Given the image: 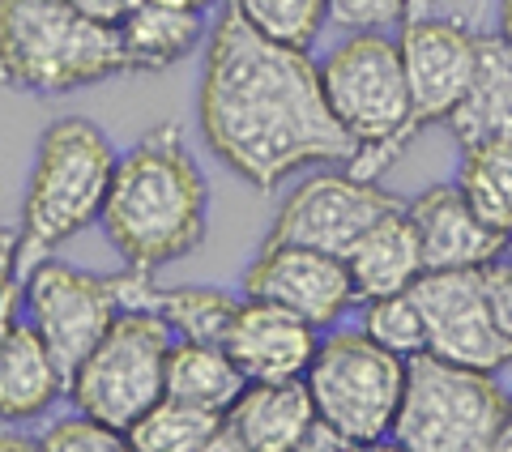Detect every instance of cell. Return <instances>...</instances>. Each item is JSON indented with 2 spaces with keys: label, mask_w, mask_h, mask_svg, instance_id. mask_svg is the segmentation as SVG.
Here are the masks:
<instances>
[{
  "label": "cell",
  "mask_w": 512,
  "mask_h": 452,
  "mask_svg": "<svg viewBox=\"0 0 512 452\" xmlns=\"http://www.w3.org/2000/svg\"><path fill=\"white\" fill-rule=\"evenodd\" d=\"M222 431V414L192 406L184 397L163 393L154 406L128 427L133 452H214Z\"/></svg>",
  "instance_id": "7402d4cb"
},
{
  "label": "cell",
  "mask_w": 512,
  "mask_h": 452,
  "mask_svg": "<svg viewBox=\"0 0 512 452\" xmlns=\"http://www.w3.org/2000/svg\"><path fill=\"white\" fill-rule=\"evenodd\" d=\"M504 410L508 393L495 371L423 350L406 359V393L389 440L406 452H495Z\"/></svg>",
  "instance_id": "52a82bcc"
},
{
  "label": "cell",
  "mask_w": 512,
  "mask_h": 452,
  "mask_svg": "<svg viewBox=\"0 0 512 452\" xmlns=\"http://www.w3.org/2000/svg\"><path fill=\"white\" fill-rule=\"evenodd\" d=\"M483 286H487L495 329L512 342V256H495L491 265H483Z\"/></svg>",
  "instance_id": "f1b7e54d"
},
{
  "label": "cell",
  "mask_w": 512,
  "mask_h": 452,
  "mask_svg": "<svg viewBox=\"0 0 512 452\" xmlns=\"http://www.w3.org/2000/svg\"><path fill=\"white\" fill-rule=\"evenodd\" d=\"M239 303H244V295H231V290H222V286H163V282H154L146 308L163 316L171 325V333L184 337V342L222 346Z\"/></svg>",
  "instance_id": "cb8c5ba5"
},
{
  "label": "cell",
  "mask_w": 512,
  "mask_h": 452,
  "mask_svg": "<svg viewBox=\"0 0 512 452\" xmlns=\"http://www.w3.org/2000/svg\"><path fill=\"white\" fill-rule=\"evenodd\" d=\"M397 47H402L419 133L427 124H444L474 82L478 30L453 18H436V13H410L402 22V35H397Z\"/></svg>",
  "instance_id": "4fadbf2b"
},
{
  "label": "cell",
  "mask_w": 512,
  "mask_h": 452,
  "mask_svg": "<svg viewBox=\"0 0 512 452\" xmlns=\"http://www.w3.org/2000/svg\"><path fill=\"white\" fill-rule=\"evenodd\" d=\"M128 73L120 30L86 18L73 0H0V86L73 94Z\"/></svg>",
  "instance_id": "277c9868"
},
{
  "label": "cell",
  "mask_w": 512,
  "mask_h": 452,
  "mask_svg": "<svg viewBox=\"0 0 512 452\" xmlns=\"http://www.w3.org/2000/svg\"><path fill=\"white\" fill-rule=\"evenodd\" d=\"M26 320V282L13 261H0V342Z\"/></svg>",
  "instance_id": "f546056e"
},
{
  "label": "cell",
  "mask_w": 512,
  "mask_h": 452,
  "mask_svg": "<svg viewBox=\"0 0 512 452\" xmlns=\"http://www.w3.org/2000/svg\"><path fill=\"white\" fill-rule=\"evenodd\" d=\"M26 320L43 333L60 359L64 376L94 350V342L111 329V320L128 308H146L154 273L124 265L120 273H86L77 265H64L56 256L26 273Z\"/></svg>",
  "instance_id": "9c48e42d"
},
{
  "label": "cell",
  "mask_w": 512,
  "mask_h": 452,
  "mask_svg": "<svg viewBox=\"0 0 512 452\" xmlns=\"http://www.w3.org/2000/svg\"><path fill=\"white\" fill-rule=\"evenodd\" d=\"M64 397H69V376H64L60 359L43 342V333L22 320L0 342V423H35Z\"/></svg>",
  "instance_id": "e0dca14e"
},
{
  "label": "cell",
  "mask_w": 512,
  "mask_h": 452,
  "mask_svg": "<svg viewBox=\"0 0 512 452\" xmlns=\"http://www.w3.org/2000/svg\"><path fill=\"white\" fill-rule=\"evenodd\" d=\"M427 269H483L508 252V239L474 214L457 184H431L406 205Z\"/></svg>",
  "instance_id": "2e32d148"
},
{
  "label": "cell",
  "mask_w": 512,
  "mask_h": 452,
  "mask_svg": "<svg viewBox=\"0 0 512 452\" xmlns=\"http://www.w3.org/2000/svg\"><path fill=\"white\" fill-rule=\"evenodd\" d=\"M320 86L329 111L355 137V158L346 167L363 180H380L419 137L397 39L384 30H346L320 64Z\"/></svg>",
  "instance_id": "5b68a950"
},
{
  "label": "cell",
  "mask_w": 512,
  "mask_h": 452,
  "mask_svg": "<svg viewBox=\"0 0 512 452\" xmlns=\"http://www.w3.org/2000/svg\"><path fill=\"white\" fill-rule=\"evenodd\" d=\"M244 384H248V376L227 354V346L184 342V337L171 342V354H167V393L171 397H184L192 406L227 414L231 401L244 393Z\"/></svg>",
  "instance_id": "44dd1931"
},
{
  "label": "cell",
  "mask_w": 512,
  "mask_h": 452,
  "mask_svg": "<svg viewBox=\"0 0 512 452\" xmlns=\"http://www.w3.org/2000/svg\"><path fill=\"white\" fill-rule=\"evenodd\" d=\"M457 188L466 192L474 214L508 239L512 235V137L461 145Z\"/></svg>",
  "instance_id": "603a6c76"
},
{
  "label": "cell",
  "mask_w": 512,
  "mask_h": 452,
  "mask_svg": "<svg viewBox=\"0 0 512 452\" xmlns=\"http://www.w3.org/2000/svg\"><path fill=\"white\" fill-rule=\"evenodd\" d=\"M239 286L248 299H269L278 308H291L316 329H333L350 308H359L346 256L303 244H265L244 269Z\"/></svg>",
  "instance_id": "7c38bea8"
},
{
  "label": "cell",
  "mask_w": 512,
  "mask_h": 452,
  "mask_svg": "<svg viewBox=\"0 0 512 452\" xmlns=\"http://www.w3.org/2000/svg\"><path fill=\"white\" fill-rule=\"evenodd\" d=\"M495 452H512V397H508V410H504V427H500V440H495Z\"/></svg>",
  "instance_id": "836d02e7"
},
{
  "label": "cell",
  "mask_w": 512,
  "mask_h": 452,
  "mask_svg": "<svg viewBox=\"0 0 512 452\" xmlns=\"http://www.w3.org/2000/svg\"><path fill=\"white\" fill-rule=\"evenodd\" d=\"M222 346L248 380H303L316 359L320 329L291 308L244 295Z\"/></svg>",
  "instance_id": "9a60e30c"
},
{
  "label": "cell",
  "mask_w": 512,
  "mask_h": 452,
  "mask_svg": "<svg viewBox=\"0 0 512 452\" xmlns=\"http://www.w3.org/2000/svg\"><path fill=\"white\" fill-rule=\"evenodd\" d=\"M210 13L180 5V0H137V9L116 26L128 73H163L180 64L205 39Z\"/></svg>",
  "instance_id": "ffe728a7"
},
{
  "label": "cell",
  "mask_w": 512,
  "mask_h": 452,
  "mask_svg": "<svg viewBox=\"0 0 512 452\" xmlns=\"http://www.w3.org/2000/svg\"><path fill=\"white\" fill-rule=\"evenodd\" d=\"M312 431L316 406L303 380H248L222 414L214 452H299Z\"/></svg>",
  "instance_id": "5bb4252c"
},
{
  "label": "cell",
  "mask_w": 512,
  "mask_h": 452,
  "mask_svg": "<svg viewBox=\"0 0 512 452\" xmlns=\"http://www.w3.org/2000/svg\"><path fill=\"white\" fill-rule=\"evenodd\" d=\"M116 158V145L86 116H64L47 124L35 150V167H30L18 248H13V269L22 278L43 256H52L60 244H69L73 235H82L86 226L103 218Z\"/></svg>",
  "instance_id": "3957f363"
},
{
  "label": "cell",
  "mask_w": 512,
  "mask_h": 452,
  "mask_svg": "<svg viewBox=\"0 0 512 452\" xmlns=\"http://www.w3.org/2000/svg\"><path fill=\"white\" fill-rule=\"evenodd\" d=\"M444 124L457 145L512 137V43L500 30H478L474 82Z\"/></svg>",
  "instance_id": "d6986e66"
},
{
  "label": "cell",
  "mask_w": 512,
  "mask_h": 452,
  "mask_svg": "<svg viewBox=\"0 0 512 452\" xmlns=\"http://www.w3.org/2000/svg\"><path fill=\"white\" fill-rule=\"evenodd\" d=\"M210 184L188 154L180 124H154L111 171L103 201V235L124 265L158 273L205 239Z\"/></svg>",
  "instance_id": "7a4b0ae2"
},
{
  "label": "cell",
  "mask_w": 512,
  "mask_h": 452,
  "mask_svg": "<svg viewBox=\"0 0 512 452\" xmlns=\"http://www.w3.org/2000/svg\"><path fill=\"white\" fill-rule=\"evenodd\" d=\"M180 5H192V9H201V13H214V9L227 5V0H180Z\"/></svg>",
  "instance_id": "d590c367"
},
{
  "label": "cell",
  "mask_w": 512,
  "mask_h": 452,
  "mask_svg": "<svg viewBox=\"0 0 512 452\" xmlns=\"http://www.w3.org/2000/svg\"><path fill=\"white\" fill-rule=\"evenodd\" d=\"M13 248H18V231L0 226V261H13Z\"/></svg>",
  "instance_id": "e575fe53"
},
{
  "label": "cell",
  "mask_w": 512,
  "mask_h": 452,
  "mask_svg": "<svg viewBox=\"0 0 512 452\" xmlns=\"http://www.w3.org/2000/svg\"><path fill=\"white\" fill-rule=\"evenodd\" d=\"M303 384L316 406V427L333 448H376L393 435L406 393V359L372 342L363 329H338L316 346Z\"/></svg>",
  "instance_id": "8992f818"
},
{
  "label": "cell",
  "mask_w": 512,
  "mask_h": 452,
  "mask_svg": "<svg viewBox=\"0 0 512 452\" xmlns=\"http://www.w3.org/2000/svg\"><path fill=\"white\" fill-rule=\"evenodd\" d=\"M39 448L43 452H124L128 435L99 423V418L86 410H73V414L56 418V423L39 435Z\"/></svg>",
  "instance_id": "4316f807"
},
{
  "label": "cell",
  "mask_w": 512,
  "mask_h": 452,
  "mask_svg": "<svg viewBox=\"0 0 512 452\" xmlns=\"http://www.w3.org/2000/svg\"><path fill=\"white\" fill-rule=\"evenodd\" d=\"M346 269H350V282H355L359 303L402 295V290H410L423 278L427 273L423 244H419V231H414L406 205L384 214L376 226H367L359 235V244L346 252Z\"/></svg>",
  "instance_id": "ac0fdd59"
},
{
  "label": "cell",
  "mask_w": 512,
  "mask_h": 452,
  "mask_svg": "<svg viewBox=\"0 0 512 452\" xmlns=\"http://www.w3.org/2000/svg\"><path fill=\"white\" fill-rule=\"evenodd\" d=\"M431 0H329V26L338 30H384L406 22L410 13H427Z\"/></svg>",
  "instance_id": "83f0119b"
},
{
  "label": "cell",
  "mask_w": 512,
  "mask_h": 452,
  "mask_svg": "<svg viewBox=\"0 0 512 452\" xmlns=\"http://www.w3.org/2000/svg\"><path fill=\"white\" fill-rule=\"evenodd\" d=\"M231 5L256 35L299 52H312L320 30L329 26V0H231Z\"/></svg>",
  "instance_id": "d4e9b609"
},
{
  "label": "cell",
  "mask_w": 512,
  "mask_h": 452,
  "mask_svg": "<svg viewBox=\"0 0 512 452\" xmlns=\"http://www.w3.org/2000/svg\"><path fill=\"white\" fill-rule=\"evenodd\" d=\"M402 209L393 192H384L380 180H363L355 171H320L312 180L291 188L282 201L265 244H303L333 256H346L359 244L367 226H376L384 214Z\"/></svg>",
  "instance_id": "30bf717a"
},
{
  "label": "cell",
  "mask_w": 512,
  "mask_h": 452,
  "mask_svg": "<svg viewBox=\"0 0 512 452\" xmlns=\"http://www.w3.org/2000/svg\"><path fill=\"white\" fill-rule=\"evenodd\" d=\"M508 252H512V235H508Z\"/></svg>",
  "instance_id": "8d00e7d4"
},
{
  "label": "cell",
  "mask_w": 512,
  "mask_h": 452,
  "mask_svg": "<svg viewBox=\"0 0 512 452\" xmlns=\"http://www.w3.org/2000/svg\"><path fill=\"white\" fill-rule=\"evenodd\" d=\"M495 30L512 43V0H500V13H495Z\"/></svg>",
  "instance_id": "d6a6232c"
},
{
  "label": "cell",
  "mask_w": 512,
  "mask_h": 452,
  "mask_svg": "<svg viewBox=\"0 0 512 452\" xmlns=\"http://www.w3.org/2000/svg\"><path fill=\"white\" fill-rule=\"evenodd\" d=\"M427 325V350L483 371L512 367V342L495 329L483 269H427L410 286Z\"/></svg>",
  "instance_id": "8fae6325"
},
{
  "label": "cell",
  "mask_w": 512,
  "mask_h": 452,
  "mask_svg": "<svg viewBox=\"0 0 512 452\" xmlns=\"http://www.w3.org/2000/svg\"><path fill=\"white\" fill-rule=\"evenodd\" d=\"M175 333L158 312L128 308L69 376L73 410L128 435V427L167 393V354Z\"/></svg>",
  "instance_id": "ba28073f"
},
{
  "label": "cell",
  "mask_w": 512,
  "mask_h": 452,
  "mask_svg": "<svg viewBox=\"0 0 512 452\" xmlns=\"http://www.w3.org/2000/svg\"><path fill=\"white\" fill-rule=\"evenodd\" d=\"M197 120L214 158L256 192H274L303 167L355 158V137L325 103L320 64L256 35L231 0L205 43Z\"/></svg>",
  "instance_id": "6da1fadb"
},
{
  "label": "cell",
  "mask_w": 512,
  "mask_h": 452,
  "mask_svg": "<svg viewBox=\"0 0 512 452\" xmlns=\"http://www.w3.org/2000/svg\"><path fill=\"white\" fill-rule=\"evenodd\" d=\"M22 448H39V440H30L22 431H0V452H22Z\"/></svg>",
  "instance_id": "1f68e13d"
},
{
  "label": "cell",
  "mask_w": 512,
  "mask_h": 452,
  "mask_svg": "<svg viewBox=\"0 0 512 452\" xmlns=\"http://www.w3.org/2000/svg\"><path fill=\"white\" fill-rule=\"evenodd\" d=\"M77 9L86 13V18H94V22H103V26H120L128 13L137 9V0H73Z\"/></svg>",
  "instance_id": "4dcf8cb0"
},
{
  "label": "cell",
  "mask_w": 512,
  "mask_h": 452,
  "mask_svg": "<svg viewBox=\"0 0 512 452\" xmlns=\"http://www.w3.org/2000/svg\"><path fill=\"white\" fill-rule=\"evenodd\" d=\"M363 333L372 337V342H380L384 350L402 354V359H414V354L427 350V325H423V312L410 290L367 299L363 303Z\"/></svg>",
  "instance_id": "484cf974"
}]
</instances>
